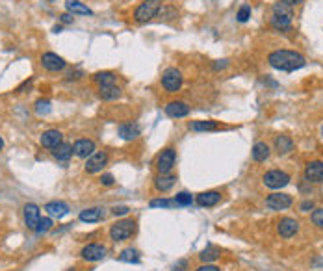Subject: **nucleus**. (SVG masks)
Wrapping results in <instances>:
<instances>
[{
	"instance_id": "nucleus-22",
	"label": "nucleus",
	"mask_w": 323,
	"mask_h": 271,
	"mask_svg": "<svg viewBox=\"0 0 323 271\" xmlns=\"http://www.w3.org/2000/svg\"><path fill=\"white\" fill-rule=\"evenodd\" d=\"M175 180L176 177H173V175H158L155 179V186L158 192H169L173 186H175Z\"/></svg>"
},
{
	"instance_id": "nucleus-32",
	"label": "nucleus",
	"mask_w": 323,
	"mask_h": 271,
	"mask_svg": "<svg viewBox=\"0 0 323 271\" xmlns=\"http://www.w3.org/2000/svg\"><path fill=\"white\" fill-rule=\"evenodd\" d=\"M176 206L175 199H153L151 201V208H173Z\"/></svg>"
},
{
	"instance_id": "nucleus-34",
	"label": "nucleus",
	"mask_w": 323,
	"mask_h": 271,
	"mask_svg": "<svg viewBox=\"0 0 323 271\" xmlns=\"http://www.w3.org/2000/svg\"><path fill=\"white\" fill-rule=\"evenodd\" d=\"M50 112V102L47 99H41L35 102V114L37 115H47Z\"/></svg>"
},
{
	"instance_id": "nucleus-21",
	"label": "nucleus",
	"mask_w": 323,
	"mask_h": 271,
	"mask_svg": "<svg viewBox=\"0 0 323 271\" xmlns=\"http://www.w3.org/2000/svg\"><path fill=\"white\" fill-rule=\"evenodd\" d=\"M275 149L279 154H288L294 150V139L290 136H277L275 137Z\"/></svg>"
},
{
	"instance_id": "nucleus-27",
	"label": "nucleus",
	"mask_w": 323,
	"mask_h": 271,
	"mask_svg": "<svg viewBox=\"0 0 323 271\" xmlns=\"http://www.w3.org/2000/svg\"><path fill=\"white\" fill-rule=\"evenodd\" d=\"M100 99L102 100H115L121 97V89L115 84H112V86H102L100 87Z\"/></svg>"
},
{
	"instance_id": "nucleus-20",
	"label": "nucleus",
	"mask_w": 323,
	"mask_h": 271,
	"mask_svg": "<svg viewBox=\"0 0 323 271\" xmlns=\"http://www.w3.org/2000/svg\"><path fill=\"white\" fill-rule=\"evenodd\" d=\"M102 215H104L102 208L95 206V208H85V210H82L78 217H80V221H84V223H95V221H100Z\"/></svg>"
},
{
	"instance_id": "nucleus-41",
	"label": "nucleus",
	"mask_w": 323,
	"mask_h": 271,
	"mask_svg": "<svg viewBox=\"0 0 323 271\" xmlns=\"http://www.w3.org/2000/svg\"><path fill=\"white\" fill-rule=\"evenodd\" d=\"M195 271H219V268H218V266L206 264V266H201V268H197Z\"/></svg>"
},
{
	"instance_id": "nucleus-29",
	"label": "nucleus",
	"mask_w": 323,
	"mask_h": 271,
	"mask_svg": "<svg viewBox=\"0 0 323 271\" xmlns=\"http://www.w3.org/2000/svg\"><path fill=\"white\" fill-rule=\"evenodd\" d=\"M93 80L97 82L98 86H112L113 82H115V74L110 71H102V72H97V74H93Z\"/></svg>"
},
{
	"instance_id": "nucleus-8",
	"label": "nucleus",
	"mask_w": 323,
	"mask_h": 271,
	"mask_svg": "<svg viewBox=\"0 0 323 271\" xmlns=\"http://www.w3.org/2000/svg\"><path fill=\"white\" fill-rule=\"evenodd\" d=\"M175 160H176L175 149H163L162 150L158 160H156V169H158V173H160V175H167V173L173 169Z\"/></svg>"
},
{
	"instance_id": "nucleus-37",
	"label": "nucleus",
	"mask_w": 323,
	"mask_h": 271,
	"mask_svg": "<svg viewBox=\"0 0 323 271\" xmlns=\"http://www.w3.org/2000/svg\"><path fill=\"white\" fill-rule=\"evenodd\" d=\"M312 223H314L316 227L323 228V208L314 210V214H312Z\"/></svg>"
},
{
	"instance_id": "nucleus-33",
	"label": "nucleus",
	"mask_w": 323,
	"mask_h": 271,
	"mask_svg": "<svg viewBox=\"0 0 323 271\" xmlns=\"http://www.w3.org/2000/svg\"><path fill=\"white\" fill-rule=\"evenodd\" d=\"M219 257V251L216 249V247H208V249H204L201 255H199V258L203 260V262H210V260H216V258Z\"/></svg>"
},
{
	"instance_id": "nucleus-14",
	"label": "nucleus",
	"mask_w": 323,
	"mask_h": 271,
	"mask_svg": "<svg viewBox=\"0 0 323 271\" xmlns=\"http://www.w3.org/2000/svg\"><path fill=\"white\" fill-rule=\"evenodd\" d=\"M165 114L169 117H173V119H180V117H186L190 114V106L182 100H173L165 106Z\"/></svg>"
},
{
	"instance_id": "nucleus-23",
	"label": "nucleus",
	"mask_w": 323,
	"mask_h": 271,
	"mask_svg": "<svg viewBox=\"0 0 323 271\" xmlns=\"http://www.w3.org/2000/svg\"><path fill=\"white\" fill-rule=\"evenodd\" d=\"M65 7H67V11L73 15L75 13L77 15H93L91 9L85 6V4H82L80 0H67V2H65Z\"/></svg>"
},
{
	"instance_id": "nucleus-38",
	"label": "nucleus",
	"mask_w": 323,
	"mask_h": 271,
	"mask_svg": "<svg viewBox=\"0 0 323 271\" xmlns=\"http://www.w3.org/2000/svg\"><path fill=\"white\" fill-rule=\"evenodd\" d=\"M130 212V208L125 206V204H119V206H113L112 208V214L113 215H127Z\"/></svg>"
},
{
	"instance_id": "nucleus-2",
	"label": "nucleus",
	"mask_w": 323,
	"mask_h": 271,
	"mask_svg": "<svg viewBox=\"0 0 323 271\" xmlns=\"http://www.w3.org/2000/svg\"><path fill=\"white\" fill-rule=\"evenodd\" d=\"M292 19H294L292 6H288V4H284L282 0H279V2L273 6V17H271V24H273V28L288 30L290 24H292Z\"/></svg>"
},
{
	"instance_id": "nucleus-10",
	"label": "nucleus",
	"mask_w": 323,
	"mask_h": 271,
	"mask_svg": "<svg viewBox=\"0 0 323 271\" xmlns=\"http://www.w3.org/2000/svg\"><path fill=\"white\" fill-rule=\"evenodd\" d=\"M41 65L50 72H56V71H62L65 67V60L62 56H58L54 52H45L41 56Z\"/></svg>"
},
{
	"instance_id": "nucleus-46",
	"label": "nucleus",
	"mask_w": 323,
	"mask_h": 271,
	"mask_svg": "<svg viewBox=\"0 0 323 271\" xmlns=\"http://www.w3.org/2000/svg\"><path fill=\"white\" fill-rule=\"evenodd\" d=\"M47 2H50V4H54V2H56V0H47Z\"/></svg>"
},
{
	"instance_id": "nucleus-30",
	"label": "nucleus",
	"mask_w": 323,
	"mask_h": 271,
	"mask_svg": "<svg viewBox=\"0 0 323 271\" xmlns=\"http://www.w3.org/2000/svg\"><path fill=\"white\" fill-rule=\"evenodd\" d=\"M119 260L121 262H130V264H138L140 262V257H138V251L132 249V247H128L125 249L123 253L119 255Z\"/></svg>"
},
{
	"instance_id": "nucleus-39",
	"label": "nucleus",
	"mask_w": 323,
	"mask_h": 271,
	"mask_svg": "<svg viewBox=\"0 0 323 271\" xmlns=\"http://www.w3.org/2000/svg\"><path fill=\"white\" fill-rule=\"evenodd\" d=\"M186 268H188V262H186V260H178V262L173 266V271H184Z\"/></svg>"
},
{
	"instance_id": "nucleus-11",
	"label": "nucleus",
	"mask_w": 323,
	"mask_h": 271,
	"mask_svg": "<svg viewBox=\"0 0 323 271\" xmlns=\"http://www.w3.org/2000/svg\"><path fill=\"white\" fill-rule=\"evenodd\" d=\"M106 162H108V154L106 152H93L91 156L87 158V162H85V171L87 173H98L102 171V167L106 165Z\"/></svg>"
},
{
	"instance_id": "nucleus-36",
	"label": "nucleus",
	"mask_w": 323,
	"mask_h": 271,
	"mask_svg": "<svg viewBox=\"0 0 323 271\" xmlns=\"http://www.w3.org/2000/svg\"><path fill=\"white\" fill-rule=\"evenodd\" d=\"M236 17H238L240 22H247V21H249V17H251V7H249V6H242L238 9V15H236Z\"/></svg>"
},
{
	"instance_id": "nucleus-43",
	"label": "nucleus",
	"mask_w": 323,
	"mask_h": 271,
	"mask_svg": "<svg viewBox=\"0 0 323 271\" xmlns=\"http://www.w3.org/2000/svg\"><path fill=\"white\" fill-rule=\"evenodd\" d=\"M62 22H65V24L73 22V15H71V13H64V15H62Z\"/></svg>"
},
{
	"instance_id": "nucleus-3",
	"label": "nucleus",
	"mask_w": 323,
	"mask_h": 271,
	"mask_svg": "<svg viewBox=\"0 0 323 271\" xmlns=\"http://www.w3.org/2000/svg\"><path fill=\"white\" fill-rule=\"evenodd\" d=\"M162 7V0H143L140 6L136 7L134 11V21L143 24V22H149L153 17L158 15Z\"/></svg>"
},
{
	"instance_id": "nucleus-26",
	"label": "nucleus",
	"mask_w": 323,
	"mask_h": 271,
	"mask_svg": "<svg viewBox=\"0 0 323 271\" xmlns=\"http://www.w3.org/2000/svg\"><path fill=\"white\" fill-rule=\"evenodd\" d=\"M267 158H269V147H267V143H264V141L254 143V147H253L254 162H266Z\"/></svg>"
},
{
	"instance_id": "nucleus-44",
	"label": "nucleus",
	"mask_w": 323,
	"mask_h": 271,
	"mask_svg": "<svg viewBox=\"0 0 323 271\" xmlns=\"http://www.w3.org/2000/svg\"><path fill=\"white\" fill-rule=\"evenodd\" d=\"M284 4H288V6H295V4H301V2H305V0H282Z\"/></svg>"
},
{
	"instance_id": "nucleus-40",
	"label": "nucleus",
	"mask_w": 323,
	"mask_h": 271,
	"mask_svg": "<svg viewBox=\"0 0 323 271\" xmlns=\"http://www.w3.org/2000/svg\"><path fill=\"white\" fill-rule=\"evenodd\" d=\"M100 184L112 186L113 184V177H112V175H102V177H100Z\"/></svg>"
},
{
	"instance_id": "nucleus-25",
	"label": "nucleus",
	"mask_w": 323,
	"mask_h": 271,
	"mask_svg": "<svg viewBox=\"0 0 323 271\" xmlns=\"http://www.w3.org/2000/svg\"><path fill=\"white\" fill-rule=\"evenodd\" d=\"M119 136L127 141H132L140 136V127L138 125H132V123H127V125H121L119 127Z\"/></svg>"
},
{
	"instance_id": "nucleus-31",
	"label": "nucleus",
	"mask_w": 323,
	"mask_h": 271,
	"mask_svg": "<svg viewBox=\"0 0 323 271\" xmlns=\"http://www.w3.org/2000/svg\"><path fill=\"white\" fill-rule=\"evenodd\" d=\"M175 203L178 206H190V204H193V197H191V193H188V192H180V193H176Z\"/></svg>"
},
{
	"instance_id": "nucleus-17",
	"label": "nucleus",
	"mask_w": 323,
	"mask_h": 271,
	"mask_svg": "<svg viewBox=\"0 0 323 271\" xmlns=\"http://www.w3.org/2000/svg\"><path fill=\"white\" fill-rule=\"evenodd\" d=\"M64 139V136H62V132L60 130H47V132H43L41 134V145L43 147H47V149H56L60 143Z\"/></svg>"
},
{
	"instance_id": "nucleus-24",
	"label": "nucleus",
	"mask_w": 323,
	"mask_h": 271,
	"mask_svg": "<svg viewBox=\"0 0 323 271\" xmlns=\"http://www.w3.org/2000/svg\"><path fill=\"white\" fill-rule=\"evenodd\" d=\"M73 154V145L69 143H60L56 149H52V156L56 158L58 162H67Z\"/></svg>"
},
{
	"instance_id": "nucleus-18",
	"label": "nucleus",
	"mask_w": 323,
	"mask_h": 271,
	"mask_svg": "<svg viewBox=\"0 0 323 271\" xmlns=\"http://www.w3.org/2000/svg\"><path fill=\"white\" fill-rule=\"evenodd\" d=\"M219 201H221V193L219 192H203L197 195V204L203 208H210V206H216Z\"/></svg>"
},
{
	"instance_id": "nucleus-45",
	"label": "nucleus",
	"mask_w": 323,
	"mask_h": 271,
	"mask_svg": "<svg viewBox=\"0 0 323 271\" xmlns=\"http://www.w3.org/2000/svg\"><path fill=\"white\" fill-rule=\"evenodd\" d=\"M2 147H4V141H2V137H0V150H2Z\"/></svg>"
},
{
	"instance_id": "nucleus-16",
	"label": "nucleus",
	"mask_w": 323,
	"mask_h": 271,
	"mask_svg": "<svg viewBox=\"0 0 323 271\" xmlns=\"http://www.w3.org/2000/svg\"><path fill=\"white\" fill-rule=\"evenodd\" d=\"M39 219H41V215H39V206L34 204V203H28V204L24 206V223H26V227L35 230Z\"/></svg>"
},
{
	"instance_id": "nucleus-1",
	"label": "nucleus",
	"mask_w": 323,
	"mask_h": 271,
	"mask_svg": "<svg viewBox=\"0 0 323 271\" xmlns=\"http://www.w3.org/2000/svg\"><path fill=\"white\" fill-rule=\"evenodd\" d=\"M267 62L269 65L277 69V71H284V72H292L297 71L307 65V60L303 54L295 52V50H275L267 56Z\"/></svg>"
},
{
	"instance_id": "nucleus-28",
	"label": "nucleus",
	"mask_w": 323,
	"mask_h": 271,
	"mask_svg": "<svg viewBox=\"0 0 323 271\" xmlns=\"http://www.w3.org/2000/svg\"><path fill=\"white\" fill-rule=\"evenodd\" d=\"M219 125L216 121H193L190 123V130L193 132H206V130H216Z\"/></svg>"
},
{
	"instance_id": "nucleus-42",
	"label": "nucleus",
	"mask_w": 323,
	"mask_h": 271,
	"mask_svg": "<svg viewBox=\"0 0 323 271\" xmlns=\"http://www.w3.org/2000/svg\"><path fill=\"white\" fill-rule=\"evenodd\" d=\"M312 208H314V203H312V201H305V203L301 204L303 212H309V210H312Z\"/></svg>"
},
{
	"instance_id": "nucleus-5",
	"label": "nucleus",
	"mask_w": 323,
	"mask_h": 271,
	"mask_svg": "<svg viewBox=\"0 0 323 271\" xmlns=\"http://www.w3.org/2000/svg\"><path fill=\"white\" fill-rule=\"evenodd\" d=\"M182 72L178 71L176 67H169L162 74V86L167 93H176L182 87Z\"/></svg>"
},
{
	"instance_id": "nucleus-9",
	"label": "nucleus",
	"mask_w": 323,
	"mask_h": 271,
	"mask_svg": "<svg viewBox=\"0 0 323 271\" xmlns=\"http://www.w3.org/2000/svg\"><path fill=\"white\" fill-rule=\"evenodd\" d=\"M80 255L87 262H98V260H102L106 257V247L100 245V243H89V245H85L82 249Z\"/></svg>"
},
{
	"instance_id": "nucleus-19",
	"label": "nucleus",
	"mask_w": 323,
	"mask_h": 271,
	"mask_svg": "<svg viewBox=\"0 0 323 271\" xmlns=\"http://www.w3.org/2000/svg\"><path fill=\"white\" fill-rule=\"evenodd\" d=\"M45 210H47L49 215H52V217L62 219V217H65V215L69 214V204H67V203H62V201H52L49 204H45Z\"/></svg>"
},
{
	"instance_id": "nucleus-12",
	"label": "nucleus",
	"mask_w": 323,
	"mask_h": 271,
	"mask_svg": "<svg viewBox=\"0 0 323 271\" xmlns=\"http://www.w3.org/2000/svg\"><path fill=\"white\" fill-rule=\"evenodd\" d=\"M305 179L309 182H323V162L320 160H314V162H309L307 167H305Z\"/></svg>"
},
{
	"instance_id": "nucleus-47",
	"label": "nucleus",
	"mask_w": 323,
	"mask_h": 271,
	"mask_svg": "<svg viewBox=\"0 0 323 271\" xmlns=\"http://www.w3.org/2000/svg\"><path fill=\"white\" fill-rule=\"evenodd\" d=\"M67 271H77V270H75V268H71V270H67Z\"/></svg>"
},
{
	"instance_id": "nucleus-13",
	"label": "nucleus",
	"mask_w": 323,
	"mask_h": 271,
	"mask_svg": "<svg viewBox=\"0 0 323 271\" xmlns=\"http://www.w3.org/2000/svg\"><path fill=\"white\" fill-rule=\"evenodd\" d=\"M297 230H299V223L295 221L294 217H284L277 225V232L282 238H292V236L297 234Z\"/></svg>"
},
{
	"instance_id": "nucleus-7",
	"label": "nucleus",
	"mask_w": 323,
	"mask_h": 271,
	"mask_svg": "<svg viewBox=\"0 0 323 271\" xmlns=\"http://www.w3.org/2000/svg\"><path fill=\"white\" fill-rule=\"evenodd\" d=\"M294 199L290 197L288 193H271L266 199V206L273 212H279V210H286V208L292 206Z\"/></svg>"
},
{
	"instance_id": "nucleus-6",
	"label": "nucleus",
	"mask_w": 323,
	"mask_h": 271,
	"mask_svg": "<svg viewBox=\"0 0 323 271\" xmlns=\"http://www.w3.org/2000/svg\"><path fill=\"white\" fill-rule=\"evenodd\" d=\"M264 184L271 190H281V188L290 184V175H286L284 171H279V169L267 171L264 175Z\"/></svg>"
},
{
	"instance_id": "nucleus-48",
	"label": "nucleus",
	"mask_w": 323,
	"mask_h": 271,
	"mask_svg": "<svg viewBox=\"0 0 323 271\" xmlns=\"http://www.w3.org/2000/svg\"><path fill=\"white\" fill-rule=\"evenodd\" d=\"M322 136H323V127H322Z\"/></svg>"
},
{
	"instance_id": "nucleus-15",
	"label": "nucleus",
	"mask_w": 323,
	"mask_h": 271,
	"mask_svg": "<svg viewBox=\"0 0 323 271\" xmlns=\"http://www.w3.org/2000/svg\"><path fill=\"white\" fill-rule=\"evenodd\" d=\"M73 152L78 158H89L95 152V141L93 139H78L73 145Z\"/></svg>"
},
{
	"instance_id": "nucleus-4",
	"label": "nucleus",
	"mask_w": 323,
	"mask_h": 271,
	"mask_svg": "<svg viewBox=\"0 0 323 271\" xmlns=\"http://www.w3.org/2000/svg\"><path fill=\"white\" fill-rule=\"evenodd\" d=\"M134 232H136V221L134 219H123V221H117L115 225H112L110 238L113 242H125Z\"/></svg>"
},
{
	"instance_id": "nucleus-35",
	"label": "nucleus",
	"mask_w": 323,
	"mask_h": 271,
	"mask_svg": "<svg viewBox=\"0 0 323 271\" xmlns=\"http://www.w3.org/2000/svg\"><path fill=\"white\" fill-rule=\"evenodd\" d=\"M50 228H52V219H50V217H41L39 223H37L35 232H37V234H45V232L50 230Z\"/></svg>"
}]
</instances>
